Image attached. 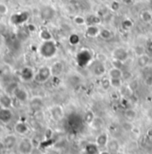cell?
<instances>
[{"mask_svg":"<svg viewBox=\"0 0 152 154\" xmlns=\"http://www.w3.org/2000/svg\"><path fill=\"white\" fill-rule=\"evenodd\" d=\"M124 116H125V117H126L127 119L132 120V119H134V118L136 117V112H135L134 110H132V109H128V110L125 111Z\"/></svg>","mask_w":152,"mask_h":154,"instance_id":"obj_33","label":"cell"},{"mask_svg":"<svg viewBox=\"0 0 152 154\" xmlns=\"http://www.w3.org/2000/svg\"><path fill=\"white\" fill-rule=\"evenodd\" d=\"M13 97L16 100H18L21 103H26L29 100V93L28 91L21 86H17L14 91L13 92Z\"/></svg>","mask_w":152,"mask_h":154,"instance_id":"obj_4","label":"cell"},{"mask_svg":"<svg viewBox=\"0 0 152 154\" xmlns=\"http://www.w3.org/2000/svg\"><path fill=\"white\" fill-rule=\"evenodd\" d=\"M99 36L102 38V39H104V40H109L110 38L113 37V33H112V32L110 30L104 28V29H101L100 30Z\"/></svg>","mask_w":152,"mask_h":154,"instance_id":"obj_20","label":"cell"},{"mask_svg":"<svg viewBox=\"0 0 152 154\" xmlns=\"http://www.w3.org/2000/svg\"><path fill=\"white\" fill-rule=\"evenodd\" d=\"M107 146H108V149L110 152H116L119 149V144L115 140L108 141Z\"/></svg>","mask_w":152,"mask_h":154,"instance_id":"obj_23","label":"cell"},{"mask_svg":"<svg viewBox=\"0 0 152 154\" xmlns=\"http://www.w3.org/2000/svg\"><path fill=\"white\" fill-rule=\"evenodd\" d=\"M9 12V8L7 6L6 4L3 3V2H0V15L4 16V15H6Z\"/></svg>","mask_w":152,"mask_h":154,"instance_id":"obj_30","label":"cell"},{"mask_svg":"<svg viewBox=\"0 0 152 154\" xmlns=\"http://www.w3.org/2000/svg\"><path fill=\"white\" fill-rule=\"evenodd\" d=\"M13 111L12 109H2L0 108V123L4 125L9 124L13 119Z\"/></svg>","mask_w":152,"mask_h":154,"instance_id":"obj_10","label":"cell"},{"mask_svg":"<svg viewBox=\"0 0 152 154\" xmlns=\"http://www.w3.org/2000/svg\"><path fill=\"white\" fill-rule=\"evenodd\" d=\"M56 14V11L53 7L49 5H46L41 8L40 10V16L45 21H50L54 18Z\"/></svg>","mask_w":152,"mask_h":154,"instance_id":"obj_9","label":"cell"},{"mask_svg":"<svg viewBox=\"0 0 152 154\" xmlns=\"http://www.w3.org/2000/svg\"><path fill=\"white\" fill-rule=\"evenodd\" d=\"M80 40H81V38L79 37V35H77L75 33H73V34H71L70 35V37H69V42H70V44L71 45H73V46H76V45H78L79 44V42H80Z\"/></svg>","mask_w":152,"mask_h":154,"instance_id":"obj_28","label":"cell"},{"mask_svg":"<svg viewBox=\"0 0 152 154\" xmlns=\"http://www.w3.org/2000/svg\"><path fill=\"white\" fill-rule=\"evenodd\" d=\"M57 51L56 44L55 41L51 40H47V41H42L41 45L38 48V52L39 55L44 57V58H51L53 57Z\"/></svg>","mask_w":152,"mask_h":154,"instance_id":"obj_1","label":"cell"},{"mask_svg":"<svg viewBox=\"0 0 152 154\" xmlns=\"http://www.w3.org/2000/svg\"><path fill=\"white\" fill-rule=\"evenodd\" d=\"M0 92H1V91H0Z\"/></svg>","mask_w":152,"mask_h":154,"instance_id":"obj_44","label":"cell"},{"mask_svg":"<svg viewBox=\"0 0 152 154\" xmlns=\"http://www.w3.org/2000/svg\"><path fill=\"white\" fill-rule=\"evenodd\" d=\"M19 77L23 82H31L34 80L35 72L31 66H23L19 73Z\"/></svg>","mask_w":152,"mask_h":154,"instance_id":"obj_6","label":"cell"},{"mask_svg":"<svg viewBox=\"0 0 152 154\" xmlns=\"http://www.w3.org/2000/svg\"><path fill=\"white\" fill-rule=\"evenodd\" d=\"M146 49L149 51V52H151L152 53V40H149L147 42V45H146Z\"/></svg>","mask_w":152,"mask_h":154,"instance_id":"obj_39","label":"cell"},{"mask_svg":"<svg viewBox=\"0 0 152 154\" xmlns=\"http://www.w3.org/2000/svg\"><path fill=\"white\" fill-rule=\"evenodd\" d=\"M74 22L77 25H83V24L86 23V19L84 17H82V16L77 15L74 18Z\"/></svg>","mask_w":152,"mask_h":154,"instance_id":"obj_32","label":"cell"},{"mask_svg":"<svg viewBox=\"0 0 152 154\" xmlns=\"http://www.w3.org/2000/svg\"><path fill=\"white\" fill-rule=\"evenodd\" d=\"M99 22V18L94 15H90L86 19V23H88L90 25H94L96 23H98Z\"/></svg>","mask_w":152,"mask_h":154,"instance_id":"obj_31","label":"cell"},{"mask_svg":"<svg viewBox=\"0 0 152 154\" xmlns=\"http://www.w3.org/2000/svg\"><path fill=\"white\" fill-rule=\"evenodd\" d=\"M52 77L51 68L48 66H41L39 67L37 72H35L34 81L38 83H44L47 82Z\"/></svg>","mask_w":152,"mask_h":154,"instance_id":"obj_2","label":"cell"},{"mask_svg":"<svg viewBox=\"0 0 152 154\" xmlns=\"http://www.w3.org/2000/svg\"><path fill=\"white\" fill-rule=\"evenodd\" d=\"M110 82H111V86L115 89H119L123 87L122 78H110Z\"/></svg>","mask_w":152,"mask_h":154,"instance_id":"obj_25","label":"cell"},{"mask_svg":"<svg viewBox=\"0 0 152 154\" xmlns=\"http://www.w3.org/2000/svg\"><path fill=\"white\" fill-rule=\"evenodd\" d=\"M110 8L113 10V11H118L120 9V3L118 1H113L110 5Z\"/></svg>","mask_w":152,"mask_h":154,"instance_id":"obj_36","label":"cell"},{"mask_svg":"<svg viewBox=\"0 0 152 154\" xmlns=\"http://www.w3.org/2000/svg\"><path fill=\"white\" fill-rule=\"evenodd\" d=\"M14 105V97L5 92H0V108L2 109H12Z\"/></svg>","mask_w":152,"mask_h":154,"instance_id":"obj_5","label":"cell"},{"mask_svg":"<svg viewBox=\"0 0 152 154\" xmlns=\"http://www.w3.org/2000/svg\"><path fill=\"white\" fill-rule=\"evenodd\" d=\"M133 50H134L135 56H137V57H141V56L146 54V53H145V51H146V47H144V46H142V45H137V46H135Z\"/></svg>","mask_w":152,"mask_h":154,"instance_id":"obj_24","label":"cell"},{"mask_svg":"<svg viewBox=\"0 0 152 154\" xmlns=\"http://www.w3.org/2000/svg\"><path fill=\"white\" fill-rule=\"evenodd\" d=\"M85 120H86V122H88V123L93 122V120H94V116L92 114V112L88 111V112L86 113V115H85Z\"/></svg>","mask_w":152,"mask_h":154,"instance_id":"obj_35","label":"cell"},{"mask_svg":"<svg viewBox=\"0 0 152 154\" xmlns=\"http://www.w3.org/2000/svg\"><path fill=\"white\" fill-rule=\"evenodd\" d=\"M141 19L142 22H144L146 23H150V22H152V13L148 11V10L142 11L141 14Z\"/></svg>","mask_w":152,"mask_h":154,"instance_id":"obj_21","label":"cell"},{"mask_svg":"<svg viewBox=\"0 0 152 154\" xmlns=\"http://www.w3.org/2000/svg\"><path fill=\"white\" fill-rule=\"evenodd\" d=\"M17 149L21 154H31L33 151V143L32 140L23 138L17 143Z\"/></svg>","mask_w":152,"mask_h":154,"instance_id":"obj_3","label":"cell"},{"mask_svg":"<svg viewBox=\"0 0 152 154\" xmlns=\"http://www.w3.org/2000/svg\"><path fill=\"white\" fill-rule=\"evenodd\" d=\"M132 2V0H123V3L125 5H130Z\"/></svg>","mask_w":152,"mask_h":154,"instance_id":"obj_41","label":"cell"},{"mask_svg":"<svg viewBox=\"0 0 152 154\" xmlns=\"http://www.w3.org/2000/svg\"><path fill=\"white\" fill-rule=\"evenodd\" d=\"M100 85H101V88L104 89V90H108L110 87H111V82H110V78H108V77H105V78H102L101 79V82H100Z\"/></svg>","mask_w":152,"mask_h":154,"instance_id":"obj_26","label":"cell"},{"mask_svg":"<svg viewBox=\"0 0 152 154\" xmlns=\"http://www.w3.org/2000/svg\"><path fill=\"white\" fill-rule=\"evenodd\" d=\"M51 112V115L53 116L54 119L57 120V119H60L63 116V110L62 109L59 107V106H55L52 108V109L50 110Z\"/></svg>","mask_w":152,"mask_h":154,"instance_id":"obj_18","label":"cell"},{"mask_svg":"<svg viewBox=\"0 0 152 154\" xmlns=\"http://www.w3.org/2000/svg\"><path fill=\"white\" fill-rule=\"evenodd\" d=\"M150 57H149V55L144 54V55H142L141 57H138L137 65H138L139 67L144 68V67H146L150 64Z\"/></svg>","mask_w":152,"mask_h":154,"instance_id":"obj_16","label":"cell"},{"mask_svg":"<svg viewBox=\"0 0 152 154\" xmlns=\"http://www.w3.org/2000/svg\"><path fill=\"white\" fill-rule=\"evenodd\" d=\"M31 108L34 110H39L42 106H43V101L41 98L39 97H34L33 99L31 100Z\"/></svg>","mask_w":152,"mask_h":154,"instance_id":"obj_17","label":"cell"},{"mask_svg":"<svg viewBox=\"0 0 152 154\" xmlns=\"http://www.w3.org/2000/svg\"><path fill=\"white\" fill-rule=\"evenodd\" d=\"M145 82H146V84L147 85H149V86H151L152 85V76H148L146 79H145Z\"/></svg>","mask_w":152,"mask_h":154,"instance_id":"obj_40","label":"cell"},{"mask_svg":"<svg viewBox=\"0 0 152 154\" xmlns=\"http://www.w3.org/2000/svg\"><path fill=\"white\" fill-rule=\"evenodd\" d=\"M91 72L96 76H101L106 73V67L102 64V62L99 61L98 63L94 64L91 67Z\"/></svg>","mask_w":152,"mask_h":154,"instance_id":"obj_13","label":"cell"},{"mask_svg":"<svg viewBox=\"0 0 152 154\" xmlns=\"http://www.w3.org/2000/svg\"><path fill=\"white\" fill-rule=\"evenodd\" d=\"M129 88L132 91H134L135 89H137L138 88V82L137 81H132L129 84Z\"/></svg>","mask_w":152,"mask_h":154,"instance_id":"obj_38","label":"cell"},{"mask_svg":"<svg viewBox=\"0 0 152 154\" xmlns=\"http://www.w3.org/2000/svg\"><path fill=\"white\" fill-rule=\"evenodd\" d=\"M64 64L60 61H57V62H55L52 66L50 67L51 68V73H52V76L58 77L64 71Z\"/></svg>","mask_w":152,"mask_h":154,"instance_id":"obj_14","label":"cell"},{"mask_svg":"<svg viewBox=\"0 0 152 154\" xmlns=\"http://www.w3.org/2000/svg\"><path fill=\"white\" fill-rule=\"evenodd\" d=\"M39 38H41L42 41H47V40H51L52 39V35L50 32L47 29H42L39 32Z\"/></svg>","mask_w":152,"mask_h":154,"instance_id":"obj_22","label":"cell"},{"mask_svg":"<svg viewBox=\"0 0 152 154\" xmlns=\"http://www.w3.org/2000/svg\"><path fill=\"white\" fill-rule=\"evenodd\" d=\"M113 57H114V59L124 62L128 58L129 55H128V51L125 48H117L114 49V52H113Z\"/></svg>","mask_w":152,"mask_h":154,"instance_id":"obj_12","label":"cell"},{"mask_svg":"<svg viewBox=\"0 0 152 154\" xmlns=\"http://www.w3.org/2000/svg\"><path fill=\"white\" fill-rule=\"evenodd\" d=\"M86 151H87V152L89 154H95L97 152L98 149H97V147H96L95 145L90 144V145H88V146L86 147Z\"/></svg>","mask_w":152,"mask_h":154,"instance_id":"obj_34","label":"cell"},{"mask_svg":"<svg viewBox=\"0 0 152 154\" xmlns=\"http://www.w3.org/2000/svg\"><path fill=\"white\" fill-rule=\"evenodd\" d=\"M14 130L19 135H25L29 132V126L26 122L18 121L15 123V125L14 126Z\"/></svg>","mask_w":152,"mask_h":154,"instance_id":"obj_11","label":"cell"},{"mask_svg":"<svg viewBox=\"0 0 152 154\" xmlns=\"http://www.w3.org/2000/svg\"><path fill=\"white\" fill-rule=\"evenodd\" d=\"M108 76L109 78H123V70L113 66L108 72Z\"/></svg>","mask_w":152,"mask_h":154,"instance_id":"obj_19","label":"cell"},{"mask_svg":"<svg viewBox=\"0 0 152 154\" xmlns=\"http://www.w3.org/2000/svg\"><path fill=\"white\" fill-rule=\"evenodd\" d=\"M2 132H3V129H2V127L0 126V135L2 134Z\"/></svg>","mask_w":152,"mask_h":154,"instance_id":"obj_43","label":"cell"},{"mask_svg":"<svg viewBox=\"0 0 152 154\" xmlns=\"http://www.w3.org/2000/svg\"><path fill=\"white\" fill-rule=\"evenodd\" d=\"M132 26H133V23L132 20L130 19H125L122 22V27L123 30H130Z\"/></svg>","mask_w":152,"mask_h":154,"instance_id":"obj_29","label":"cell"},{"mask_svg":"<svg viewBox=\"0 0 152 154\" xmlns=\"http://www.w3.org/2000/svg\"><path fill=\"white\" fill-rule=\"evenodd\" d=\"M18 143L17 142V137L15 134H9L5 135L2 138V144L4 146V148L7 149V150H11L13 149L16 144Z\"/></svg>","mask_w":152,"mask_h":154,"instance_id":"obj_7","label":"cell"},{"mask_svg":"<svg viewBox=\"0 0 152 154\" xmlns=\"http://www.w3.org/2000/svg\"><path fill=\"white\" fill-rule=\"evenodd\" d=\"M91 59V55L90 53L84 49V50H81L78 55H77V61H78V64L81 66H85L86 65H88L90 63Z\"/></svg>","mask_w":152,"mask_h":154,"instance_id":"obj_8","label":"cell"},{"mask_svg":"<svg viewBox=\"0 0 152 154\" xmlns=\"http://www.w3.org/2000/svg\"><path fill=\"white\" fill-rule=\"evenodd\" d=\"M100 154H110V152L109 151H104V152H102Z\"/></svg>","mask_w":152,"mask_h":154,"instance_id":"obj_42","label":"cell"},{"mask_svg":"<svg viewBox=\"0 0 152 154\" xmlns=\"http://www.w3.org/2000/svg\"><path fill=\"white\" fill-rule=\"evenodd\" d=\"M113 66L116 67V68H119V69H122L123 66V62L119 61V60H116V59H114V61H113Z\"/></svg>","mask_w":152,"mask_h":154,"instance_id":"obj_37","label":"cell"},{"mask_svg":"<svg viewBox=\"0 0 152 154\" xmlns=\"http://www.w3.org/2000/svg\"><path fill=\"white\" fill-rule=\"evenodd\" d=\"M108 137H107V135L106 134H100L98 138H97V143H98V145H99V146H105V145H107L108 144Z\"/></svg>","mask_w":152,"mask_h":154,"instance_id":"obj_27","label":"cell"},{"mask_svg":"<svg viewBox=\"0 0 152 154\" xmlns=\"http://www.w3.org/2000/svg\"><path fill=\"white\" fill-rule=\"evenodd\" d=\"M99 32L100 30L94 24V25H89L86 29V32H85V34L87 37H90V38H94V37H97L99 36Z\"/></svg>","mask_w":152,"mask_h":154,"instance_id":"obj_15","label":"cell"}]
</instances>
